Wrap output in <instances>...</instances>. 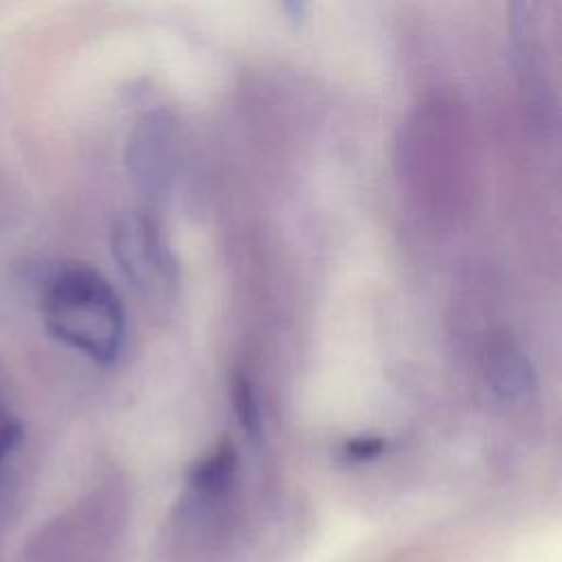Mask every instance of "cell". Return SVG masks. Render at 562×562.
Here are the masks:
<instances>
[{"label": "cell", "mask_w": 562, "mask_h": 562, "mask_svg": "<svg viewBox=\"0 0 562 562\" xmlns=\"http://www.w3.org/2000/svg\"><path fill=\"white\" fill-rule=\"evenodd\" d=\"M44 325L59 342L99 364L119 358L125 310L110 281L86 263L61 268L42 294Z\"/></svg>", "instance_id": "cell-1"}, {"label": "cell", "mask_w": 562, "mask_h": 562, "mask_svg": "<svg viewBox=\"0 0 562 562\" xmlns=\"http://www.w3.org/2000/svg\"><path fill=\"white\" fill-rule=\"evenodd\" d=\"M112 252L127 281L147 296L167 294L178 279L173 252L147 215L127 213L116 222Z\"/></svg>", "instance_id": "cell-2"}, {"label": "cell", "mask_w": 562, "mask_h": 562, "mask_svg": "<svg viewBox=\"0 0 562 562\" xmlns=\"http://www.w3.org/2000/svg\"><path fill=\"white\" fill-rule=\"evenodd\" d=\"M509 37L525 105L538 123H547L555 108V99L549 81L547 50L542 46L540 4L514 2L509 7Z\"/></svg>", "instance_id": "cell-3"}, {"label": "cell", "mask_w": 562, "mask_h": 562, "mask_svg": "<svg viewBox=\"0 0 562 562\" xmlns=\"http://www.w3.org/2000/svg\"><path fill=\"white\" fill-rule=\"evenodd\" d=\"M490 384L503 397L525 395L533 384L527 358L516 349H501L490 362Z\"/></svg>", "instance_id": "cell-4"}, {"label": "cell", "mask_w": 562, "mask_h": 562, "mask_svg": "<svg viewBox=\"0 0 562 562\" xmlns=\"http://www.w3.org/2000/svg\"><path fill=\"white\" fill-rule=\"evenodd\" d=\"M231 397H233V408H235L244 430H248L250 435H257L259 428H261V411H259L257 393H255L246 373H235L233 375Z\"/></svg>", "instance_id": "cell-5"}, {"label": "cell", "mask_w": 562, "mask_h": 562, "mask_svg": "<svg viewBox=\"0 0 562 562\" xmlns=\"http://www.w3.org/2000/svg\"><path fill=\"white\" fill-rule=\"evenodd\" d=\"M22 439V424L0 402V463L15 450Z\"/></svg>", "instance_id": "cell-6"}, {"label": "cell", "mask_w": 562, "mask_h": 562, "mask_svg": "<svg viewBox=\"0 0 562 562\" xmlns=\"http://www.w3.org/2000/svg\"><path fill=\"white\" fill-rule=\"evenodd\" d=\"M384 450V441L380 437H353L347 441L345 452L351 459H371Z\"/></svg>", "instance_id": "cell-7"}]
</instances>
